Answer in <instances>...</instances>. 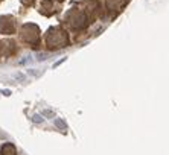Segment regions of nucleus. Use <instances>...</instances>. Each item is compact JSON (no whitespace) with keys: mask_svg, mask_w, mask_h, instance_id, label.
<instances>
[{"mask_svg":"<svg viewBox=\"0 0 169 155\" xmlns=\"http://www.w3.org/2000/svg\"><path fill=\"white\" fill-rule=\"evenodd\" d=\"M32 120H34L35 123H41L44 119H43V116H40V114H35V116L32 117Z\"/></svg>","mask_w":169,"mask_h":155,"instance_id":"1","label":"nucleus"},{"mask_svg":"<svg viewBox=\"0 0 169 155\" xmlns=\"http://www.w3.org/2000/svg\"><path fill=\"white\" fill-rule=\"evenodd\" d=\"M55 125H56L58 128H63V129L66 128V123H64V122H61L60 119H55Z\"/></svg>","mask_w":169,"mask_h":155,"instance_id":"2","label":"nucleus"},{"mask_svg":"<svg viewBox=\"0 0 169 155\" xmlns=\"http://www.w3.org/2000/svg\"><path fill=\"white\" fill-rule=\"evenodd\" d=\"M46 56H47L46 53H40V55H38V61H44V59H47Z\"/></svg>","mask_w":169,"mask_h":155,"instance_id":"3","label":"nucleus"},{"mask_svg":"<svg viewBox=\"0 0 169 155\" xmlns=\"http://www.w3.org/2000/svg\"><path fill=\"white\" fill-rule=\"evenodd\" d=\"M2 93H3V94H6V96H9V94H11V91H9V90H2Z\"/></svg>","mask_w":169,"mask_h":155,"instance_id":"4","label":"nucleus"}]
</instances>
